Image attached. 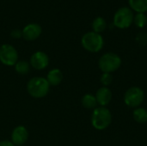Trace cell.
Here are the masks:
<instances>
[{
  "label": "cell",
  "mask_w": 147,
  "mask_h": 146,
  "mask_svg": "<svg viewBox=\"0 0 147 146\" xmlns=\"http://www.w3.org/2000/svg\"><path fill=\"white\" fill-rule=\"evenodd\" d=\"M50 89V85L47 79L42 77H34L31 78L27 84L28 93L34 98L40 99L45 97Z\"/></svg>",
  "instance_id": "1"
},
{
  "label": "cell",
  "mask_w": 147,
  "mask_h": 146,
  "mask_svg": "<svg viewBox=\"0 0 147 146\" xmlns=\"http://www.w3.org/2000/svg\"><path fill=\"white\" fill-rule=\"evenodd\" d=\"M112 122V114L106 107L96 108L91 115V125L96 130H105Z\"/></svg>",
  "instance_id": "2"
},
{
  "label": "cell",
  "mask_w": 147,
  "mask_h": 146,
  "mask_svg": "<svg viewBox=\"0 0 147 146\" xmlns=\"http://www.w3.org/2000/svg\"><path fill=\"white\" fill-rule=\"evenodd\" d=\"M81 44L86 51L90 52H98L104 46V40L101 34L91 31L87 32L83 35Z\"/></svg>",
  "instance_id": "3"
},
{
  "label": "cell",
  "mask_w": 147,
  "mask_h": 146,
  "mask_svg": "<svg viewBox=\"0 0 147 146\" xmlns=\"http://www.w3.org/2000/svg\"><path fill=\"white\" fill-rule=\"evenodd\" d=\"M98 65L102 73H112L116 71L121 65V57L115 52H106L99 59Z\"/></svg>",
  "instance_id": "4"
},
{
  "label": "cell",
  "mask_w": 147,
  "mask_h": 146,
  "mask_svg": "<svg viewBox=\"0 0 147 146\" xmlns=\"http://www.w3.org/2000/svg\"><path fill=\"white\" fill-rule=\"evenodd\" d=\"M134 11L129 7L123 6L119 8L115 11L114 15L113 23L118 28H127L134 22Z\"/></svg>",
  "instance_id": "5"
},
{
  "label": "cell",
  "mask_w": 147,
  "mask_h": 146,
  "mask_svg": "<svg viewBox=\"0 0 147 146\" xmlns=\"http://www.w3.org/2000/svg\"><path fill=\"white\" fill-rule=\"evenodd\" d=\"M145 93L144 90L137 86L129 88L124 95V102L125 104L133 108H139L141 103L144 102Z\"/></svg>",
  "instance_id": "6"
},
{
  "label": "cell",
  "mask_w": 147,
  "mask_h": 146,
  "mask_svg": "<svg viewBox=\"0 0 147 146\" xmlns=\"http://www.w3.org/2000/svg\"><path fill=\"white\" fill-rule=\"evenodd\" d=\"M18 61V52L16 49L9 45L3 44L0 46V62L7 66H14Z\"/></svg>",
  "instance_id": "7"
},
{
  "label": "cell",
  "mask_w": 147,
  "mask_h": 146,
  "mask_svg": "<svg viewBox=\"0 0 147 146\" xmlns=\"http://www.w3.org/2000/svg\"><path fill=\"white\" fill-rule=\"evenodd\" d=\"M29 64L31 67H33L35 70L38 71L44 70L49 65V57L44 52L41 51L35 52L34 53L32 54Z\"/></svg>",
  "instance_id": "8"
},
{
  "label": "cell",
  "mask_w": 147,
  "mask_h": 146,
  "mask_svg": "<svg viewBox=\"0 0 147 146\" xmlns=\"http://www.w3.org/2000/svg\"><path fill=\"white\" fill-rule=\"evenodd\" d=\"M11 142L16 146L23 145L28 139V129L23 126H17L11 133Z\"/></svg>",
  "instance_id": "9"
},
{
  "label": "cell",
  "mask_w": 147,
  "mask_h": 146,
  "mask_svg": "<svg viewBox=\"0 0 147 146\" xmlns=\"http://www.w3.org/2000/svg\"><path fill=\"white\" fill-rule=\"evenodd\" d=\"M42 28L38 23H29L22 29V37L28 41L34 40L41 34Z\"/></svg>",
  "instance_id": "10"
},
{
  "label": "cell",
  "mask_w": 147,
  "mask_h": 146,
  "mask_svg": "<svg viewBox=\"0 0 147 146\" xmlns=\"http://www.w3.org/2000/svg\"><path fill=\"white\" fill-rule=\"evenodd\" d=\"M95 96L97 104L100 105V107H106L111 102L113 94L108 87H102L97 89Z\"/></svg>",
  "instance_id": "11"
},
{
  "label": "cell",
  "mask_w": 147,
  "mask_h": 146,
  "mask_svg": "<svg viewBox=\"0 0 147 146\" xmlns=\"http://www.w3.org/2000/svg\"><path fill=\"white\" fill-rule=\"evenodd\" d=\"M46 79L50 86H58L63 80V73L58 68L52 69L50 71H48Z\"/></svg>",
  "instance_id": "12"
},
{
  "label": "cell",
  "mask_w": 147,
  "mask_h": 146,
  "mask_svg": "<svg viewBox=\"0 0 147 146\" xmlns=\"http://www.w3.org/2000/svg\"><path fill=\"white\" fill-rule=\"evenodd\" d=\"M130 9L137 13H145L147 11V0H128Z\"/></svg>",
  "instance_id": "13"
},
{
  "label": "cell",
  "mask_w": 147,
  "mask_h": 146,
  "mask_svg": "<svg viewBox=\"0 0 147 146\" xmlns=\"http://www.w3.org/2000/svg\"><path fill=\"white\" fill-rule=\"evenodd\" d=\"M82 105L87 109H95L96 108L97 102L96 96L92 94H86L82 97Z\"/></svg>",
  "instance_id": "14"
},
{
  "label": "cell",
  "mask_w": 147,
  "mask_h": 146,
  "mask_svg": "<svg viewBox=\"0 0 147 146\" xmlns=\"http://www.w3.org/2000/svg\"><path fill=\"white\" fill-rule=\"evenodd\" d=\"M134 119L136 122L144 124L147 122V110L144 108H136L133 113Z\"/></svg>",
  "instance_id": "15"
},
{
  "label": "cell",
  "mask_w": 147,
  "mask_h": 146,
  "mask_svg": "<svg viewBox=\"0 0 147 146\" xmlns=\"http://www.w3.org/2000/svg\"><path fill=\"white\" fill-rule=\"evenodd\" d=\"M92 28H93L94 32L101 34L107 28L106 20L102 16H98V17L95 18L94 21L92 22Z\"/></svg>",
  "instance_id": "16"
},
{
  "label": "cell",
  "mask_w": 147,
  "mask_h": 146,
  "mask_svg": "<svg viewBox=\"0 0 147 146\" xmlns=\"http://www.w3.org/2000/svg\"><path fill=\"white\" fill-rule=\"evenodd\" d=\"M16 71L20 75H26L30 71V64L26 60H18L14 65Z\"/></svg>",
  "instance_id": "17"
},
{
  "label": "cell",
  "mask_w": 147,
  "mask_h": 146,
  "mask_svg": "<svg viewBox=\"0 0 147 146\" xmlns=\"http://www.w3.org/2000/svg\"><path fill=\"white\" fill-rule=\"evenodd\" d=\"M134 22L138 28H144L147 24L146 15L145 13H137L134 17Z\"/></svg>",
  "instance_id": "18"
},
{
  "label": "cell",
  "mask_w": 147,
  "mask_h": 146,
  "mask_svg": "<svg viewBox=\"0 0 147 146\" xmlns=\"http://www.w3.org/2000/svg\"><path fill=\"white\" fill-rule=\"evenodd\" d=\"M114 78L111 73H102L100 78V81L102 83V84L103 85V87H108L109 86L112 82H113Z\"/></svg>",
  "instance_id": "19"
},
{
  "label": "cell",
  "mask_w": 147,
  "mask_h": 146,
  "mask_svg": "<svg viewBox=\"0 0 147 146\" xmlns=\"http://www.w3.org/2000/svg\"><path fill=\"white\" fill-rule=\"evenodd\" d=\"M136 42L140 45V46H146L147 44V33L145 32H141L139 33L135 38Z\"/></svg>",
  "instance_id": "20"
},
{
  "label": "cell",
  "mask_w": 147,
  "mask_h": 146,
  "mask_svg": "<svg viewBox=\"0 0 147 146\" xmlns=\"http://www.w3.org/2000/svg\"><path fill=\"white\" fill-rule=\"evenodd\" d=\"M10 36L14 39H20L21 37H22V30L18 28L13 29L10 32Z\"/></svg>",
  "instance_id": "21"
},
{
  "label": "cell",
  "mask_w": 147,
  "mask_h": 146,
  "mask_svg": "<svg viewBox=\"0 0 147 146\" xmlns=\"http://www.w3.org/2000/svg\"><path fill=\"white\" fill-rule=\"evenodd\" d=\"M0 146H16L9 140H2L0 141Z\"/></svg>",
  "instance_id": "22"
},
{
  "label": "cell",
  "mask_w": 147,
  "mask_h": 146,
  "mask_svg": "<svg viewBox=\"0 0 147 146\" xmlns=\"http://www.w3.org/2000/svg\"><path fill=\"white\" fill-rule=\"evenodd\" d=\"M22 146H24V145H22Z\"/></svg>",
  "instance_id": "23"
}]
</instances>
